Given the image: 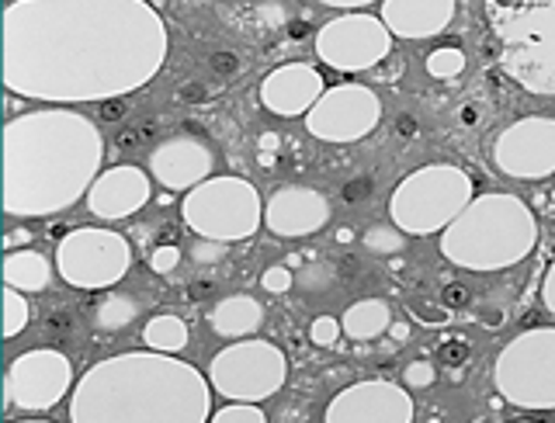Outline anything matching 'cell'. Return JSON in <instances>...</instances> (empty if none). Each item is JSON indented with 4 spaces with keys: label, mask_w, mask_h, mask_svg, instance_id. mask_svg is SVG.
I'll use <instances>...</instances> for the list:
<instances>
[{
    "label": "cell",
    "mask_w": 555,
    "mask_h": 423,
    "mask_svg": "<svg viewBox=\"0 0 555 423\" xmlns=\"http://www.w3.org/2000/svg\"><path fill=\"white\" fill-rule=\"evenodd\" d=\"M135 143H139V132H126V136L118 139V150H132Z\"/></svg>",
    "instance_id": "681fc988"
},
{
    "label": "cell",
    "mask_w": 555,
    "mask_h": 423,
    "mask_svg": "<svg viewBox=\"0 0 555 423\" xmlns=\"http://www.w3.org/2000/svg\"><path fill=\"white\" fill-rule=\"evenodd\" d=\"M427 69H430V77H459L465 69V56L459 49H438V52H430Z\"/></svg>",
    "instance_id": "f546056e"
},
{
    "label": "cell",
    "mask_w": 555,
    "mask_h": 423,
    "mask_svg": "<svg viewBox=\"0 0 555 423\" xmlns=\"http://www.w3.org/2000/svg\"><path fill=\"white\" fill-rule=\"evenodd\" d=\"M139 309H143V303H139L135 295L129 292H108V295H101L98 303H94V330L101 333H121V330H129L135 320H139Z\"/></svg>",
    "instance_id": "cb8c5ba5"
},
{
    "label": "cell",
    "mask_w": 555,
    "mask_h": 423,
    "mask_svg": "<svg viewBox=\"0 0 555 423\" xmlns=\"http://www.w3.org/2000/svg\"><path fill=\"white\" fill-rule=\"evenodd\" d=\"M406 337H410V326H406V323H392V341L403 344Z\"/></svg>",
    "instance_id": "7dc6e473"
},
{
    "label": "cell",
    "mask_w": 555,
    "mask_h": 423,
    "mask_svg": "<svg viewBox=\"0 0 555 423\" xmlns=\"http://www.w3.org/2000/svg\"><path fill=\"white\" fill-rule=\"evenodd\" d=\"M306 31H309V28H306V22H292V25H288V35H292L295 42L306 39Z\"/></svg>",
    "instance_id": "bcb514c9"
},
{
    "label": "cell",
    "mask_w": 555,
    "mask_h": 423,
    "mask_svg": "<svg viewBox=\"0 0 555 423\" xmlns=\"http://www.w3.org/2000/svg\"><path fill=\"white\" fill-rule=\"evenodd\" d=\"M476 423H482V420H476Z\"/></svg>",
    "instance_id": "db71d44e"
},
{
    "label": "cell",
    "mask_w": 555,
    "mask_h": 423,
    "mask_svg": "<svg viewBox=\"0 0 555 423\" xmlns=\"http://www.w3.org/2000/svg\"><path fill=\"white\" fill-rule=\"evenodd\" d=\"M143 341L150 350H160V355H181L188 347V323L181 316H153L143 326Z\"/></svg>",
    "instance_id": "d4e9b609"
},
{
    "label": "cell",
    "mask_w": 555,
    "mask_h": 423,
    "mask_svg": "<svg viewBox=\"0 0 555 423\" xmlns=\"http://www.w3.org/2000/svg\"><path fill=\"white\" fill-rule=\"evenodd\" d=\"M438 358H441L448 368H462L468 358H473V347H468L465 341H444L441 350H438Z\"/></svg>",
    "instance_id": "d590c367"
},
{
    "label": "cell",
    "mask_w": 555,
    "mask_h": 423,
    "mask_svg": "<svg viewBox=\"0 0 555 423\" xmlns=\"http://www.w3.org/2000/svg\"><path fill=\"white\" fill-rule=\"evenodd\" d=\"M323 4H330V8H364V4H372V0H323Z\"/></svg>",
    "instance_id": "ee69618b"
},
{
    "label": "cell",
    "mask_w": 555,
    "mask_h": 423,
    "mask_svg": "<svg viewBox=\"0 0 555 423\" xmlns=\"http://www.w3.org/2000/svg\"><path fill=\"white\" fill-rule=\"evenodd\" d=\"M260 285H264V292H271V295H282L295 285V274H292V268H285V264H271L264 278H260Z\"/></svg>",
    "instance_id": "e575fe53"
},
{
    "label": "cell",
    "mask_w": 555,
    "mask_h": 423,
    "mask_svg": "<svg viewBox=\"0 0 555 423\" xmlns=\"http://www.w3.org/2000/svg\"><path fill=\"white\" fill-rule=\"evenodd\" d=\"M260 146H264V150H274V146H278V136H274V132H264V136H260Z\"/></svg>",
    "instance_id": "f907efd6"
},
{
    "label": "cell",
    "mask_w": 555,
    "mask_h": 423,
    "mask_svg": "<svg viewBox=\"0 0 555 423\" xmlns=\"http://www.w3.org/2000/svg\"><path fill=\"white\" fill-rule=\"evenodd\" d=\"M208 423H268V416L257 402H230L208 416Z\"/></svg>",
    "instance_id": "f1b7e54d"
},
{
    "label": "cell",
    "mask_w": 555,
    "mask_h": 423,
    "mask_svg": "<svg viewBox=\"0 0 555 423\" xmlns=\"http://www.w3.org/2000/svg\"><path fill=\"white\" fill-rule=\"evenodd\" d=\"M340 333H344V326L334 320V316H320V320H312V326H309V341L317 347H334Z\"/></svg>",
    "instance_id": "1f68e13d"
},
{
    "label": "cell",
    "mask_w": 555,
    "mask_h": 423,
    "mask_svg": "<svg viewBox=\"0 0 555 423\" xmlns=\"http://www.w3.org/2000/svg\"><path fill=\"white\" fill-rule=\"evenodd\" d=\"M74 389V364L52 347L25 350L8 368L4 379V407L25 413H46Z\"/></svg>",
    "instance_id": "8fae6325"
},
{
    "label": "cell",
    "mask_w": 555,
    "mask_h": 423,
    "mask_svg": "<svg viewBox=\"0 0 555 423\" xmlns=\"http://www.w3.org/2000/svg\"><path fill=\"white\" fill-rule=\"evenodd\" d=\"M164 63L167 25L146 0H14L4 14V84L31 101L126 98Z\"/></svg>",
    "instance_id": "6da1fadb"
},
{
    "label": "cell",
    "mask_w": 555,
    "mask_h": 423,
    "mask_svg": "<svg viewBox=\"0 0 555 423\" xmlns=\"http://www.w3.org/2000/svg\"><path fill=\"white\" fill-rule=\"evenodd\" d=\"M11 423H52V420H11Z\"/></svg>",
    "instance_id": "816d5d0a"
},
{
    "label": "cell",
    "mask_w": 555,
    "mask_h": 423,
    "mask_svg": "<svg viewBox=\"0 0 555 423\" xmlns=\"http://www.w3.org/2000/svg\"><path fill=\"white\" fill-rule=\"evenodd\" d=\"M323 423H413V399L386 379H369L330 399Z\"/></svg>",
    "instance_id": "9a60e30c"
},
{
    "label": "cell",
    "mask_w": 555,
    "mask_h": 423,
    "mask_svg": "<svg viewBox=\"0 0 555 423\" xmlns=\"http://www.w3.org/2000/svg\"><path fill=\"white\" fill-rule=\"evenodd\" d=\"M178 264H181V246H173V243H160L156 251L150 254V268L156 274H170V271H178Z\"/></svg>",
    "instance_id": "836d02e7"
},
{
    "label": "cell",
    "mask_w": 555,
    "mask_h": 423,
    "mask_svg": "<svg viewBox=\"0 0 555 423\" xmlns=\"http://www.w3.org/2000/svg\"><path fill=\"white\" fill-rule=\"evenodd\" d=\"M216 170V150L198 136H170L150 153V178L167 191H191Z\"/></svg>",
    "instance_id": "2e32d148"
},
{
    "label": "cell",
    "mask_w": 555,
    "mask_h": 423,
    "mask_svg": "<svg viewBox=\"0 0 555 423\" xmlns=\"http://www.w3.org/2000/svg\"><path fill=\"white\" fill-rule=\"evenodd\" d=\"M264 222L274 236H285V240L320 233L330 222V202L317 188L285 184V188H278L271 202L264 205Z\"/></svg>",
    "instance_id": "ac0fdd59"
},
{
    "label": "cell",
    "mask_w": 555,
    "mask_h": 423,
    "mask_svg": "<svg viewBox=\"0 0 555 423\" xmlns=\"http://www.w3.org/2000/svg\"><path fill=\"white\" fill-rule=\"evenodd\" d=\"M396 129H399V136H413V132H416V121H413V118H399V126H396Z\"/></svg>",
    "instance_id": "c3c4849f"
},
{
    "label": "cell",
    "mask_w": 555,
    "mask_h": 423,
    "mask_svg": "<svg viewBox=\"0 0 555 423\" xmlns=\"http://www.w3.org/2000/svg\"><path fill=\"white\" fill-rule=\"evenodd\" d=\"M288 379V361L282 347L260 337H243L222 347L208 364L212 389L233 402H264Z\"/></svg>",
    "instance_id": "9c48e42d"
},
{
    "label": "cell",
    "mask_w": 555,
    "mask_h": 423,
    "mask_svg": "<svg viewBox=\"0 0 555 423\" xmlns=\"http://www.w3.org/2000/svg\"><path fill=\"white\" fill-rule=\"evenodd\" d=\"M496 393L520 410H555V330L520 333L493 364Z\"/></svg>",
    "instance_id": "ba28073f"
},
{
    "label": "cell",
    "mask_w": 555,
    "mask_h": 423,
    "mask_svg": "<svg viewBox=\"0 0 555 423\" xmlns=\"http://www.w3.org/2000/svg\"><path fill=\"white\" fill-rule=\"evenodd\" d=\"M493 164L517 181H542L555 174V118H520L493 143Z\"/></svg>",
    "instance_id": "4fadbf2b"
},
{
    "label": "cell",
    "mask_w": 555,
    "mask_h": 423,
    "mask_svg": "<svg viewBox=\"0 0 555 423\" xmlns=\"http://www.w3.org/2000/svg\"><path fill=\"white\" fill-rule=\"evenodd\" d=\"M473 202V181L468 174L451 164H430L392 191L389 219L413 236L438 233L448 222L459 219V211Z\"/></svg>",
    "instance_id": "8992f818"
},
{
    "label": "cell",
    "mask_w": 555,
    "mask_h": 423,
    "mask_svg": "<svg viewBox=\"0 0 555 423\" xmlns=\"http://www.w3.org/2000/svg\"><path fill=\"white\" fill-rule=\"evenodd\" d=\"M31 320V309H28V298L25 292H17V289H4V337L14 341L17 333H22Z\"/></svg>",
    "instance_id": "4316f807"
},
{
    "label": "cell",
    "mask_w": 555,
    "mask_h": 423,
    "mask_svg": "<svg viewBox=\"0 0 555 423\" xmlns=\"http://www.w3.org/2000/svg\"><path fill=\"white\" fill-rule=\"evenodd\" d=\"M462 121H465V126H476V121H479V108H476V104H465V108H462Z\"/></svg>",
    "instance_id": "f6af8a7d"
},
{
    "label": "cell",
    "mask_w": 555,
    "mask_h": 423,
    "mask_svg": "<svg viewBox=\"0 0 555 423\" xmlns=\"http://www.w3.org/2000/svg\"><path fill=\"white\" fill-rule=\"evenodd\" d=\"M208 326H212L216 337H225V341L254 337V333L264 326V306H260L254 295H225L212 306V312H208Z\"/></svg>",
    "instance_id": "44dd1931"
},
{
    "label": "cell",
    "mask_w": 555,
    "mask_h": 423,
    "mask_svg": "<svg viewBox=\"0 0 555 423\" xmlns=\"http://www.w3.org/2000/svg\"><path fill=\"white\" fill-rule=\"evenodd\" d=\"M500 63L531 94L555 98V0H486Z\"/></svg>",
    "instance_id": "5b68a950"
},
{
    "label": "cell",
    "mask_w": 555,
    "mask_h": 423,
    "mask_svg": "<svg viewBox=\"0 0 555 423\" xmlns=\"http://www.w3.org/2000/svg\"><path fill=\"white\" fill-rule=\"evenodd\" d=\"M212 382L160 350H129L87 368L69 396V423H208Z\"/></svg>",
    "instance_id": "3957f363"
},
{
    "label": "cell",
    "mask_w": 555,
    "mask_h": 423,
    "mask_svg": "<svg viewBox=\"0 0 555 423\" xmlns=\"http://www.w3.org/2000/svg\"><path fill=\"white\" fill-rule=\"evenodd\" d=\"M212 74H219V77H233L236 69H240V56L233 49H219V52H212Z\"/></svg>",
    "instance_id": "74e56055"
},
{
    "label": "cell",
    "mask_w": 555,
    "mask_h": 423,
    "mask_svg": "<svg viewBox=\"0 0 555 423\" xmlns=\"http://www.w3.org/2000/svg\"><path fill=\"white\" fill-rule=\"evenodd\" d=\"M181 98H184V101H198V98H205V87H202L198 80H188V84H184V91H181Z\"/></svg>",
    "instance_id": "7bdbcfd3"
},
{
    "label": "cell",
    "mask_w": 555,
    "mask_h": 423,
    "mask_svg": "<svg viewBox=\"0 0 555 423\" xmlns=\"http://www.w3.org/2000/svg\"><path fill=\"white\" fill-rule=\"evenodd\" d=\"M334 278H337V271L330 268L326 260H309L306 268L295 274V285H299L302 292H323V289L334 285Z\"/></svg>",
    "instance_id": "83f0119b"
},
{
    "label": "cell",
    "mask_w": 555,
    "mask_h": 423,
    "mask_svg": "<svg viewBox=\"0 0 555 423\" xmlns=\"http://www.w3.org/2000/svg\"><path fill=\"white\" fill-rule=\"evenodd\" d=\"M538 243L531 208L507 191L473 198L455 222L444 226L441 254L468 271H500L525 260Z\"/></svg>",
    "instance_id": "277c9868"
},
{
    "label": "cell",
    "mask_w": 555,
    "mask_h": 423,
    "mask_svg": "<svg viewBox=\"0 0 555 423\" xmlns=\"http://www.w3.org/2000/svg\"><path fill=\"white\" fill-rule=\"evenodd\" d=\"M153 195V178L135 164H121L98 174V181L87 191V208L91 216L104 219V222H118L129 219L143 208Z\"/></svg>",
    "instance_id": "e0dca14e"
},
{
    "label": "cell",
    "mask_w": 555,
    "mask_h": 423,
    "mask_svg": "<svg viewBox=\"0 0 555 423\" xmlns=\"http://www.w3.org/2000/svg\"><path fill=\"white\" fill-rule=\"evenodd\" d=\"M132 268V246L115 229L83 226L66 233L56 246V274L83 292L115 289Z\"/></svg>",
    "instance_id": "30bf717a"
},
{
    "label": "cell",
    "mask_w": 555,
    "mask_h": 423,
    "mask_svg": "<svg viewBox=\"0 0 555 423\" xmlns=\"http://www.w3.org/2000/svg\"><path fill=\"white\" fill-rule=\"evenodd\" d=\"M181 216L195 236L236 243L257 233V226L264 222V205L247 178L222 174V178H208L188 191Z\"/></svg>",
    "instance_id": "52a82bcc"
},
{
    "label": "cell",
    "mask_w": 555,
    "mask_h": 423,
    "mask_svg": "<svg viewBox=\"0 0 555 423\" xmlns=\"http://www.w3.org/2000/svg\"><path fill=\"white\" fill-rule=\"evenodd\" d=\"M455 17V0H386V25L403 39L438 35Z\"/></svg>",
    "instance_id": "ffe728a7"
},
{
    "label": "cell",
    "mask_w": 555,
    "mask_h": 423,
    "mask_svg": "<svg viewBox=\"0 0 555 423\" xmlns=\"http://www.w3.org/2000/svg\"><path fill=\"white\" fill-rule=\"evenodd\" d=\"M340 195H344V202H347V205L369 202V198H372V181H369V178H354V181H347Z\"/></svg>",
    "instance_id": "f35d334b"
},
{
    "label": "cell",
    "mask_w": 555,
    "mask_h": 423,
    "mask_svg": "<svg viewBox=\"0 0 555 423\" xmlns=\"http://www.w3.org/2000/svg\"><path fill=\"white\" fill-rule=\"evenodd\" d=\"M542 298H545V309L555 316V264L548 268V278H545V289H542Z\"/></svg>",
    "instance_id": "b9f144b4"
},
{
    "label": "cell",
    "mask_w": 555,
    "mask_h": 423,
    "mask_svg": "<svg viewBox=\"0 0 555 423\" xmlns=\"http://www.w3.org/2000/svg\"><path fill=\"white\" fill-rule=\"evenodd\" d=\"M382 118V101L369 87H334L306 112V129L323 143H358Z\"/></svg>",
    "instance_id": "7c38bea8"
},
{
    "label": "cell",
    "mask_w": 555,
    "mask_h": 423,
    "mask_svg": "<svg viewBox=\"0 0 555 423\" xmlns=\"http://www.w3.org/2000/svg\"><path fill=\"white\" fill-rule=\"evenodd\" d=\"M410 312H413L421 323H430V326H441V323H448V309H444V306H434V303L410 306Z\"/></svg>",
    "instance_id": "ab89813d"
},
{
    "label": "cell",
    "mask_w": 555,
    "mask_h": 423,
    "mask_svg": "<svg viewBox=\"0 0 555 423\" xmlns=\"http://www.w3.org/2000/svg\"><path fill=\"white\" fill-rule=\"evenodd\" d=\"M317 52L326 66L334 69H369L389 56V28L369 14L334 17L317 35Z\"/></svg>",
    "instance_id": "5bb4252c"
},
{
    "label": "cell",
    "mask_w": 555,
    "mask_h": 423,
    "mask_svg": "<svg viewBox=\"0 0 555 423\" xmlns=\"http://www.w3.org/2000/svg\"><path fill=\"white\" fill-rule=\"evenodd\" d=\"M441 306L444 309H465V306H473V292H468L465 285H459V281H451V285H444Z\"/></svg>",
    "instance_id": "8d00e7d4"
},
{
    "label": "cell",
    "mask_w": 555,
    "mask_h": 423,
    "mask_svg": "<svg viewBox=\"0 0 555 423\" xmlns=\"http://www.w3.org/2000/svg\"><path fill=\"white\" fill-rule=\"evenodd\" d=\"M126 112H129V104H126V98H108V101H101V121H121L126 118Z\"/></svg>",
    "instance_id": "60d3db41"
},
{
    "label": "cell",
    "mask_w": 555,
    "mask_h": 423,
    "mask_svg": "<svg viewBox=\"0 0 555 423\" xmlns=\"http://www.w3.org/2000/svg\"><path fill=\"white\" fill-rule=\"evenodd\" d=\"M104 161L101 129L80 112L46 108L8 121L4 129V211L42 219L77 205Z\"/></svg>",
    "instance_id": "7a4b0ae2"
},
{
    "label": "cell",
    "mask_w": 555,
    "mask_h": 423,
    "mask_svg": "<svg viewBox=\"0 0 555 423\" xmlns=\"http://www.w3.org/2000/svg\"><path fill=\"white\" fill-rule=\"evenodd\" d=\"M52 281V260L39 251H11L4 257V285L17 292H46Z\"/></svg>",
    "instance_id": "7402d4cb"
},
{
    "label": "cell",
    "mask_w": 555,
    "mask_h": 423,
    "mask_svg": "<svg viewBox=\"0 0 555 423\" xmlns=\"http://www.w3.org/2000/svg\"><path fill=\"white\" fill-rule=\"evenodd\" d=\"M340 326L351 341H375L378 333H386L392 326L389 303H382V298H361V303H354L344 312Z\"/></svg>",
    "instance_id": "603a6c76"
},
{
    "label": "cell",
    "mask_w": 555,
    "mask_h": 423,
    "mask_svg": "<svg viewBox=\"0 0 555 423\" xmlns=\"http://www.w3.org/2000/svg\"><path fill=\"white\" fill-rule=\"evenodd\" d=\"M517 423H538V420H517Z\"/></svg>",
    "instance_id": "f5cc1de1"
},
{
    "label": "cell",
    "mask_w": 555,
    "mask_h": 423,
    "mask_svg": "<svg viewBox=\"0 0 555 423\" xmlns=\"http://www.w3.org/2000/svg\"><path fill=\"white\" fill-rule=\"evenodd\" d=\"M225 254H230V243H222V240L195 236V243H191V260L202 264V268H212V264H222Z\"/></svg>",
    "instance_id": "4dcf8cb0"
},
{
    "label": "cell",
    "mask_w": 555,
    "mask_h": 423,
    "mask_svg": "<svg viewBox=\"0 0 555 423\" xmlns=\"http://www.w3.org/2000/svg\"><path fill=\"white\" fill-rule=\"evenodd\" d=\"M403 382H406V389H430V385L438 382V368L430 361H410L403 372Z\"/></svg>",
    "instance_id": "d6a6232c"
},
{
    "label": "cell",
    "mask_w": 555,
    "mask_h": 423,
    "mask_svg": "<svg viewBox=\"0 0 555 423\" xmlns=\"http://www.w3.org/2000/svg\"><path fill=\"white\" fill-rule=\"evenodd\" d=\"M361 243H364V251H372V254H399V251H406V233L396 222L392 226L378 222L361 236Z\"/></svg>",
    "instance_id": "484cf974"
},
{
    "label": "cell",
    "mask_w": 555,
    "mask_h": 423,
    "mask_svg": "<svg viewBox=\"0 0 555 423\" xmlns=\"http://www.w3.org/2000/svg\"><path fill=\"white\" fill-rule=\"evenodd\" d=\"M320 98H323V77L306 63L278 66L274 74H268L264 84H260V101H264V108L282 118L306 115Z\"/></svg>",
    "instance_id": "d6986e66"
}]
</instances>
